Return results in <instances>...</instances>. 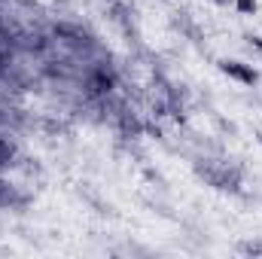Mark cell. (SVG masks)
<instances>
[{
    "label": "cell",
    "instance_id": "obj_1",
    "mask_svg": "<svg viewBox=\"0 0 262 259\" xmlns=\"http://www.w3.org/2000/svg\"><path fill=\"white\" fill-rule=\"evenodd\" d=\"M220 67H223L226 76H232V79H238V82H244V85H256V82H259V73L250 64H244V61H223Z\"/></svg>",
    "mask_w": 262,
    "mask_h": 259
},
{
    "label": "cell",
    "instance_id": "obj_2",
    "mask_svg": "<svg viewBox=\"0 0 262 259\" xmlns=\"http://www.w3.org/2000/svg\"><path fill=\"white\" fill-rule=\"evenodd\" d=\"M235 9L241 15H253L256 12V0H235Z\"/></svg>",
    "mask_w": 262,
    "mask_h": 259
},
{
    "label": "cell",
    "instance_id": "obj_3",
    "mask_svg": "<svg viewBox=\"0 0 262 259\" xmlns=\"http://www.w3.org/2000/svg\"><path fill=\"white\" fill-rule=\"evenodd\" d=\"M250 43H253V46H256V49L262 52V37H250Z\"/></svg>",
    "mask_w": 262,
    "mask_h": 259
},
{
    "label": "cell",
    "instance_id": "obj_4",
    "mask_svg": "<svg viewBox=\"0 0 262 259\" xmlns=\"http://www.w3.org/2000/svg\"><path fill=\"white\" fill-rule=\"evenodd\" d=\"M216 3H229V0H216Z\"/></svg>",
    "mask_w": 262,
    "mask_h": 259
},
{
    "label": "cell",
    "instance_id": "obj_5",
    "mask_svg": "<svg viewBox=\"0 0 262 259\" xmlns=\"http://www.w3.org/2000/svg\"><path fill=\"white\" fill-rule=\"evenodd\" d=\"M259 140H262V134H259Z\"/></svg>",
    "mask_w": 262,
    "mask_h": 259
}]
</instances>
